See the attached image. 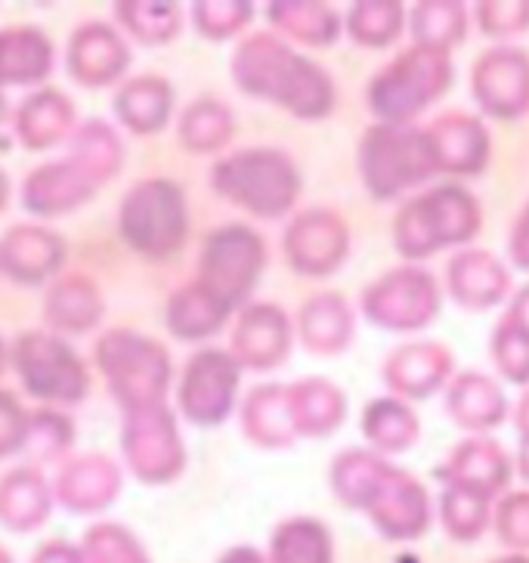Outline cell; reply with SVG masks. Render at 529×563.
<instances>
[{
    "instance_id": "cell-1",
    "label": "cell",
    "mask_w": 529,
    "mask_h": 563,
    "mask_svg": "<svg viewBox=\"0 0 529 563\" xmlns=\"http://www.w3.org/2000/svg\"><path fill=\"white\" fill-rule=\"evenodd\" d=\"M341 471H348L350 481L338 483L341 496L372 514V520L387 539H418L428 532L433 517L428 489L412 474L365 452L344 455Z\"/></svg>"
},
{
    "instance_id": "cell-2",
    "label": "cell",
    "mask_w": 529,
    "mask_h": 563,
    "mask_svg": "<svg viewBox=\"0 0 529 563\" xmlns=\"http://www.w3.org/2000/svg\"><path fill=\"white\" fill-rule=\"evenodd\" d=\"M483 214L477 199L462 186H437L403 205L394 223V242L406 261H425L447 245H462L477 235Z\"/></svg>"
},
{
    "instance_id": "cell-3",
    "label": "cell",
    "mask_w": 529,
    "mask_h": 563,
    "mask_svg": "<svg viewBox=\"0 0 529 563\" xmlns=\"http://www.w3.org/2000/svg\"><path fill=\"white\" fill-rule=\"evenodd\" d=\"M360 167L375 199H397L437 174L428 131L409 124H378L365 133Z\"/></svg>"
},
{
    "instance_id": "cell-4",
    "label": "cell",
    "mask_w": 529,
    "mask_h": 563,
    "mask_svg": "<svg viewBox=\"0 0 529 563\" xmlns=\"http://www.w3.org/2000/svg\"><path fill=\"white\" fill-rule=\"evenodd\" d=\"M452 84L449 53L418 47L399 53L390 66L372 81L368 102L384 124H409V118L421 115L430 102H437Z\"/></svg>"
},
{
    "instance_id": "cell-5",
    "label": "cell",
    "mask_w": 529,
    "mask_h": 563,
    "mask_svg": "<svg viewBox=\"0 0 529 563\" xmlns=\"http://www.w3.org/2000/svg\"><path fill=\"white\" fill-rule=\"evenodd\" d=\"M437 307H440L437 282L418 266H403L387 279L375 282V288L365 295L368 319L397 332L425 329L430 319H437Z\"/></svg>"
},
{
    "instance_id": "cell-6",
    "label": "cell",
    "mask_w": 529,
    "mask_h": 563,
    "mask_svg": "<svg viewBox=\"0 0 529 563\" xmlns=\"http://www.w3.org/2000/svg\"><path fill=\"white\" fill-rule=\"evenodd\" d=\"M474 97L496 118H517L529 109V56L520 51H489L474 66Z\"/></svg>"
},
{
    "instance_id": "cell-7",
    "label": "cell",
    "mask_w": 529,
    "mask_h": 563,
    "mask_svg": "<svg viewBox=\"0 0 529 563\" xmlns=\"http://www.w3.org/2000/svg\"><path fill=\"white\" fill-rule=\"evenodd\" d=\"M437 170L447 174H480L489 158V136L477 118L447 115L428 131Z\"/></svg>"
},
{
    "instance_id": "cell-8",
    "label": "cell",
    "mask_w": 529,
    "mask_h": 563,
    "mask_svg": "<svg viewBox=\"0 0 529 563\" xmlns=\"http://www.w3.org/2000/svg\"><path fill=\"white\" fill-rule=\"evenodd\" d=\"M443 477H447L449 486H462V489L489 498L508 483L511 462L496 440L474 437V440H464L462 446L452 452Z\"/></svg>"
},
{
    "instance_id": "cell-9",
    "label": "cell",
    "mask_w": 529,
    "mask_h": 563,
    "mask_svg": "<svg viewBox=\"0 0 529 563\" xmlns=\"http://www.w3.org/2000/svg\"><path fill=\"white\" fill-rule=\"evenodd\" d=\"M449 360L452 356H449L447 347L421 341V344H409V347L397 350L390 356L387 368H384V375H387L390 387L397 394H403V397L425 399L433 390H440V384H443L449 368H452Z\"/></svg>"
},
{
    "instance_id": "cell-10",
    "label": "cell",
    "mask_w": 529,
    "mask_h": 563,
    "mask_svg": "<svg viewBox=\"0 0 529 563\" xmlns=\"http://www.w3.org/2000/svg\"><path fill=\"white\" fill-rule=\"evenodd\" d=\"M449 282H452V295L459 303L471 307V310H483L493 307L505 298L508 291V273L498 266L493 254L483 251H471L462 254L449 264Z\"/></svg>"
},
{
    "instance_id": "cell-11",
    "label": "cell",
    "mask_w": 529,
    "mask_h": 563,
    "mask_svg": "<svg viewBox=\"0 0 529 563\" xmlns=\"http://www.w3.org/2000/svg\"><path fill=\"white\" fill-rule=\"evenodd\" d=\"M449 415L455 424H462L464 431H489L505 421L508 402L502 397L498 384L483 378L477 372H467L462 378H455L452 394H449Z\"/></svg>"
},
{
    "instance_id": "cell-12",
    "label": "cell",
    "mask_w": 529,
    "mask_h": 563,
    "mask_svg": "<svg viewBox=\"0 0 529 563\" xmlns=\"http://www.w3.org/2000/svg\"><path fill=\"white\" fill-rule=\"evenodd\" d=\"M365 433L384 452H403L418 440V418L397 399H375L365 412Z\"/></svg>"
},
{
    "instance_id": "cell-13",
    "label": "cell",
    "mask_w": 529,
    "mask_h": 563,
    "mask_svg": "<svg viewBox=\"0 0 529 563\" xmlns=\"http://www.w3.org/2000/svg\"><path fill=\"white\" fill-rule=\"evenodd\" d=\"M412 34L418 47L449 53L464 37L462 3H418L412 13Z\"/></svg>"
},
{
    "instance_id": "cell-14",
    "label": "cell",
    "mask_w": 529,
    "mask_h": 563,
    "mask_svg": "<svg viewBox=\"0 0 529 563\" xmlns=\"http://www.w3.org/2000/svg\"><path fill=\"white\" fill-rule=\"evenodd\" d=\"M440 520L452 539L459 542H474L480 532L486 530L489 520V498L462 489V486H449L440 501Z\"/></svg>"
},
{
    "instance_id": "cell-15",
    "label": "cell",
    "mask_w": 529,
    "mask_h": 563,
    "mask_svg": "<svg viewBox=\"0 0 529 563\" xmlns=\"http://www.w3.org/2000/svg\"><path fill=\"white\" fill-rule=\"evenodd\" d=\"M276 554H279V563H331L329 532L316 520L288 523L279 530Z\"/></svg>"
},
{
    "instance_id": "cell-16",
    "label": "cell",
    "mask_w": 529,
    "mask_h": 563,
    "mask_svg": "<svg viewBox=\"0 0 529 563\" xmlns=\"http://www.w3.org/2000/svg\"><path fill=\"white\" fill-rule=\"evenodd\" d=\"M403 22H406V13L399 3H363L353 10L350 29H353L360 44L384 47L403 32Z\"/></svg>"
},
{
    "instance_id": "cell-17",
    "label": "cell",
    "mask_w": 529,
    "mask_h": 563,
    "mask_svg": "<svg viewBox=\"0 0 529 563\" xmlns=\"http://www.w3.org/2000/svg\"><path fill=\"white\" fill-rule=\"evenodd\" d=\"M493 356L508 382L529 384V338L508 325L505 319L498 322L496 338H493Z\"/></svg>"
},
{
    "instance_id": "cell-18",
    "label": "cell",
    "mask_w": 529,
    "mask_h": 563,
    "mask_svg": "<svg viewBox=\"0 0 529 563\" xmlns=\"http://www.w3.org/2000/svg\"><path fill=\"white\" fill-rule=\"evenodd\" d=\"M498 536L505 545L529 548V493H514L498 505Z\"/></svg>"
},
{
    "instance_id": "cell-19",
    "label": "cell",
    "mask_w": 529,
    "mask_h": 563,
    "mask_svg": "<svg viewBox=\"0 0 529 563\" xmlns=\"http://www.w3.org/2000/svg\"><path fill=\"white\" fill-rule=\"evenodd\" d=\"M511 261L520 269H529V205L524 208V214L517 220L511 235Z\"/></svg>"
},
{
    "instance_id": "cell-20",
    "label": "cell",
    "mask_w": 529,
    "mask_h": 563,
    "mask_svg": "<svg viewBox=\"0 0 529 563\" xmlns=\"http://www.w3.org/2000/svg\"><path fill=\"white\" fill-rule=\"evenodd\" d=\"M505 322L508 325H514L517 332H524L529 338V285L514 298L511 310L505 313Z\"/></svg>"
},
{
    "instance_id": "cell-21",
    "label": "cell",
    "mask_w": 529,
    "mask_h": 563,
    "mask_svg": "<svg viewBox=\"0 0 529 563\" xmlns=\"http://www.w3.org/2000/svg\"><path fill=\"white\" fill-rule=\"evenodd\" d=\"M517 424H520V433H524V440L529 437V397L520 402V415H517Z\"/></svg>"
},
{
    "instance_id": "cell-22",
    "label": "cell",
    "mask_w": 529,
    "mask_h": 563,
    "mask_svg": "<svg viewBox=\"0 0 529 563\" xmlns=\"http://www.w3.org/2000/svg\"><path fill=\"white\" fill-rule=\"evenodd\" d=\"M496 563H529L527 554H508V558H502V561Z\"/></svg>"
},
{
    "instance_id": "cell-23",
    "label": "cell",
    "mask_w": 529,
    "mask_h": 563,
    "mask_svg": "<svg viewBox=\"0 0 529 563\" xmlns=\"http://www.w3.org/2000/svg\"><path fill=\"white\" fill-rule=\"evenodd\" d=\"M524 477L529 481V437L524 440Z\"/></svg>"
}]
</instances>
